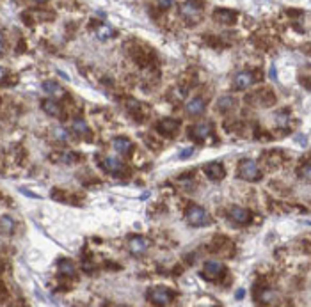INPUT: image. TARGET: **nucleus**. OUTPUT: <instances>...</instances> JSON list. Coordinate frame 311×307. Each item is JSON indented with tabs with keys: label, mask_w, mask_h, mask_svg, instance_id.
<instances>
[{
	"label": "nucleus",
	"mask_w": 311,
	"mask_h": 307,
	"mask_svg": "<svg viewBox=\"0 0 311 307\" xmlns=\"http://www.w3.org/2000/svg\"><path fill=\"white\" fill-rule=\"evenodd\" d=\"M248 101H251V103H254V105L258 107H272L274 103H276V94L270 91V89H258L256 93L249 94L248 96Z\"/></svg>",
	"instance_id": "39448f33"
},
{
	"label": "nucleus",
	"mask_w": 311,
	"mask_h": 307,
	"mask_svg": "<svg viewBox=\"0 0 311 307\" xmlns=\"http://www.w3.org/2000/svg\"><path fill=\"white\" fill-rule=\"evenodd\" d=\"M261 171L258 167L254 160L251 158H246L239 164V178L244 181H249V183H254V181H260L261 180Z\"/></svg>",
	"instance_id": "20e7f679"
},
{
	"label": "nucleus",
	"mask_w": 311,
	"mask_h": 307,
	"mask_svg": "<svg viewBox=\"0 0 311 307\" xmlns=\"http://www.w3.org/2000/svg\"><path fill=\"white\" fill-rule=\"evenodd\" d=\"M148 248H149V242L146 240L144 236L139 235L128 236V250H130L132 256H142V254H146Z\"/></svg>",
	"instance_id": "6e6552de"
},
{
	"label": "nucleus",
	"mask_w": 311,
	"mask_h": 307,
	"mask_svg": "<svg viewBox=\"0 0 311 307\" xmlns=\"http://www.w3.org/2000/svg\"><path fill=\"white\" fill-rule=\"evenodd\" d=\"M71 126H73V131H75L77 135H80V137H84V139L91 140V130H89V126L85 124L84 119H80V118L73 119Z\"/></svg>",
	"instance_id": "6ab92c4d"
},
{
	"label": "nucleus",
	"mask_w": 311,
	"mask_h": 307,
	"mask_svg": "<svg viewBox=\"0 0 311 307\" xmlns=\"http://www.w3.org/2000/svg\"><path fill=\"white\" fill-rule=\"evenodd\" d=\"M222 274H224V265L219 259H208L203 265V272H201V275L208 281H217Z\"/></svg>",
	"instance_id": "0eeeda50"
},
{
	"label": "nucleus",
	"mask_w": 311,
	"mask_h": 307,
	"mask_svg": "<svg viewBox=\"0 0 311 307\" xmlns=\"http://www.w3.org/2000/svg\"><path fill=\"white\" fill-rule=\"evenodd\" d=\"M228 217H230L231 222H235L237 226H249L252 220V213L248 208L242 206H231L228 211Z\"/></svg>",
	"instance_id": "423d86ee"
},
{
	"label": "nucleus",
	"mask_w": 311,
	"mask_h": 307,
	"mask_svg": "<svg viewBox=\"0 0 311 307\" xmlns=\"http://www.w3.org/2000/svg\"><path fill=\"white\" fill-rule=\"evenodd\" d=\"M7 75H9V73H7V69H5V67H2V66H0V82H4L5 78H7Z\"/></svg>",
	"instance_id": "c756f323"
},
{
	"label": "nucleus",
	"mask_w": 311,
	"mask_h": 307,
	"mask_svg": "<svg viewBox=\"0 0 311 307\" xmlns=\"http://www.w3.org/2000/svg\"><path fill=\"white\" fill-rule=\"evenodd\" d=\"M244 297V290H239L237 291V299H242Z\"/></svg>",
	"instance_id": "473e14b6"
},
{
	"label": "nucleus",
	"mask_w": 311,
	"mask_h": 307,
	"mask_svg": "<svg viewBox=\"0 0 311 307\" xmlns=\"http://www.w3.org/2000/svg\"><path fill=\"white\" fill-rule=\"evenodd\" d=\"M103 171H107L109 174H121L124 173V165L120 158H114V156H103L102 160Z\"/></svg>",
	"instance_id": "4468645a"
},
{
	"label": "nucleus",
	"mask_w": 311,
	"mask_h": 307,
	"mask_svg": "<svg viewBox=\"0 0 311 307\" xmlns=\"http://www.w3.org/2000/svg\"><path fill=\"white\" fill-rule=\"evenodd\" d=\"M297 173L301 174V176H303L304 180H308V178H310V164H308V162H306V164L303 165V169H299Z\"/></svg>",
	"instance_id": "cd10ccee"
},
{
	"label": "nucleus",
	"mask_w": 311,
	"mask_h": 307,
	"mask_svg": "<svg viewBox=\"0 0 311 307\" xmlns=\"http://www.w3.org/2000/svg\"><path fill=\"white\" fill-rule=\"evenodd\" d=\"M41 87H43V91H45L47 94H54V96L62 93V89H61V85L57 84L56 80H45L41 84Z\"/></svg>",
	"instance_id": "5701e85b"
},
{
	"label": "nucleus",
	"mask_w": 311,
	"mask_h": 307,
	"mask_svg": "<svg viewBox=\"0 0 311 307\" xmlns=\"http://www.w3.org/2000/svg\"><path fill=\"white\" fill-rule=\"evenodd\" d=\"M34 2H39V4H43V2H48V0H34Z\"/></svg>",
	"instance_id": "f704fd0d"
},
{
	"label": "nucleus",
	"mask_w": 311,
	"mask_h": 307,
	"mask_svg": "<svg viewBox=\"0 0 311 307\" xmlns=\"http://www.w3.org/2000/svg\"><path fill=\"white\" fill-rule=\"evenodd\" d=\"M5 50V39H4V34L0 32V54H4Z\"/></svg>",
	"instance_id": "2f4dec72"
},
{
	"label": "nucleus",
	"mask_w": 311,
	"mask_h": 307,
	"mask_svg": "<svg viewBox=\"0 0 311 307\" xmlns=\"http://www.w3.org/2000/svg\"><path fill=\"white\" fill-rule=\"evenodd\" d=\"M206 110V101L203 98H192L190 101H187V105H185V112L190 116V118H197L201 114Z\"/></svg>",
	"instance_id": "2eb2a0df"
},
{
	"label": "nucleus",
	"mask_w": 311,
	"mask_h": 307,
	"mask_svg": "<svg viewBox=\"0 0 311 307\" xmlns=\"http://www.w3.org/2000/svg\"><path fill=\"white\" fill-rule=\"evenodd\" d=\"M155 4H157L158 9L167 11V9H171V5L175 4V0H155Z\"/></svg>",
	"instance_id": "bb28decb"
},
{
	"label": "nucleus",
	"mask_w": 311,
	"mask_h": 307,
	"mask_svg": "<svg viewBox=\"0 0 311 307\" xmlns=\"http://www.w3.org/2000/svg\"><path fill=\"white\" fill-rule=\"evenodd\" d=\"M14 227H16V222H14V220L9 217V215L0 217V231L4 233V235H13Z\"/></svg>",
	"instance_id": "412c9836"
},
{
	"label": "nucleus",
	"mask_w": 311,
	"mask_h": 307,
	"mask_svg": "<svg viewBox=\"0 0 311 307\" xmlns=\"http://www.w3.org/2000/svg\"><path fill=\"white\" fill-rule=\"evenodd\" d=\"M185 219L192 227H205L212 224L210 213L199 204H188L187 211H185Z\"/></svg>",
	"instance_id": "f257e3e1"
},
{
	"label": "nucleus",
	"mask_w": 311,
	"mask_h": 307,
	"mask_svg": "<svg viewBox=\"0 0 311 307\" xmlns=\"http://www.w3.org/2000/svg\"><path fill=\"white\" fill-rule=\"evenodd\" d=\"M43 112L50 116V118H62V107H61L59 101L56 100H43L41 103Z\"/></svg>",
	"instance_id": "f3484780"
},
{
	"label": "nucleus",
	"mask_w": 311,
	"mask_h": 307,
	"mask_svg": "<svg viewBox=\"0 0 311 307\" xmlns=\"http://www.w3.org/2000/svg\"><path fill=\"white\" fill-rule=\"evenodd\" d=\"M254 300L258 304H272L276 300V291L270 286H254Z\"/></svg>",
	"instance_id": "ddd939ff"
},
{
	"label": "nucleus",
	"mask_w": 311,
	"mask_h": 307,
	"mask_svg": "<svg viewBox=\"0 0 311 307\" xmlns=\"http://www.w3.org/2000/svg\"><path fill=\"white\" fill-rule=\"evenodd\" d=\"M212 130H213L212 123H208V121L199 123V124H196V126H192L190 130H188V137H190L192 140H196V142H203L206 137H210Z\"/></svg>",
	"instance_id": "9d476101"
},
{
	"label": "nucleus",
	"mask_w": 311,
	"mask_h": 307,
	"mask_svg": "<svg viewBox=\"0 0 311 307\" xmlns=\"http://www.w3.org/2000/svg\"><path fill=\"white\" fill-rule=\"evenodd\" d=\"M4 268H5V265H4V261L0 259V274H2V272H4Z\"/></svg>",
	"instance_id": "72a5a7b5"
},
{
	"label": "nucleus",
	"mask_w": 311,
	"mask_h": 307,
	"mask_svg": "<svg viewBox=\"0 0 311 307\" xmlns=\"http://www.w3.org/2000/svg\"><path fill=\"white\" fill-rule=\"evenodd\" d=\"M9 297V291L7 288H5L4 282H0V300H5Z\"/></svg>",
	"instance_id": "c85d7f7f"
},
{
	"label": "nucleus",
	"mask_w": 311,
	"mask_h": 307,
	"mask_svg": "<svg viewBox=\"0 0 311 307\" xmlns=\"http://www.w3.org/2000/svg\"><path fill=\"white\" fill-rule=\"evenodd\" d=\"M146 299L153 304V306L166 307V306H171V304H173V300H175V293L164 286H153L148 290Z\"/></svg>",
	"instance_id": "7ed1b4c3"
},
{
	"label": "nucleus",
	"mask_w": 311,
	"mask_h": 307,
	"mask_svg": "<svg viewBox=\"0 0 311 307\" xmlns=\"http://www.w3.org/2000/svg\"><path fill=\"white\" fill-rule=\"evenodd\" d=\"M112 147H114V151L120 153V155H128V153H132L133 144L128 137H116V139L112 140Z\"/></svg>",
	"instance_id": "a211bd4d"
},
{
	"label": "nucleus",
	"mask_w": 311,
	"mask_h": 307,
	"mask_svg": "<svg viewBox=\"0 0 311 307\" xmlns=\"http://www.w3.org/2000/svg\"><path fill=\"white\" fill-rule=\"evenodd\" d=\"M205 4L201 0H185L180 5V14L184 16V20L187 21L188 25L196 23V21L201 20V11H203Z\"/></svg>",
	"instance_id": "f03ea898"
},
{
	"label": "nucleus",
	"mask_w": 311,
	"mask_h": 307,
	"mask_svg": "<svg viewBox=\"0 0 311 307\" xmlns=\"http://www.w3.org/2000/svg\"><path fill=\"white\" fill-rule=\"evenodd\" d=\"M192 153H194V149H192V147H188V149H185V151L180 153V158H187V156H190Z\"/></svg>",
	"instance_id": "7c9ffc66"
},
{
	"label": "nucleus",
	"mask_w": 311,
	"mask_h": 307,
	"mask_svg": "<svg viewBox=\"0 0 311 307\" xmlns=\"http://www.w3.org/2000/svg\"><path fill=\"white\" fill-rule=\"evenodd\" d=\"M96 36H98L100 41H107V39H111L112 36H116V32H114V29H112V27L102 25V27H98V29H96Z\"/></svg>",
	"instance_id": "b1692460"
},
{
	"label": "nucleus",
	"mask_w": 311,
	"mask_h": 307,
	"mask_svg": "<svg viewBox=\"0 0 311 307\" xmlns=\"http://www.w3.org/2000/svg\"><path fill=\"white\" fill-rule=\"evenodd\" d=\"M213 18L222 23V25H233L237 21V13L231 11V9H215L213 11Z\"/></svg>",
	"instance_id": "dca6fc26"
},
{
	"label": "nucleus",
	"mask_w": 311,
	"mask_h": 307,
	"mask_svg": "<svg viewBox=\"0 0 311 307\" xmlns=\"http://www.w3.org/2000/svg\"><path fill=\"white\" fill-rule=\"evenodd\" d=\"M180 126H182V123H180L178 119L166 118V119H162V121L158 123L155 128H157L158 133L164 135V137H175V135L180 131Z\"/></svg>",
	"instance_id": "1a4fd4ad"
},
{
	"label": "nucleus",
	"mask_w": 311,
	"mask_h": 307,
	"mask_svg": "<svg viewBox=\"0 0 311 307\" xmlns=\"http://www.w3.org/2000/svg\"><path fill=\"white\" fill-rule=\"evenodd\" d=\"M54 137H56L57 140H68L69 133L64 130V128H56V130H54Z\"/></svg>",
	"instance_id": "a878e982"
},
{
	"label": "nucleus",
	"mask_w": 311,
	"mask_h": 307,
	"mask_svg": "<svg viewBox=\"0 0 311 307\" xmlns=\"http://www.w3.org/2000/svg\"><path fill=\"white\" fill-rule=\"evenodd\" d=\"M217 109L221 110V112L228 114L230 110L235 109V98L233 96H221L217 101Z\"/></svg>",
	"instance_id": "4be33fe9"
},
{
	"label": "nucleus",
	"mask_w": 311,
	"mask_h": 307,
	"mask_svg": "<svg viewBox=\"0 0 311 307\" xmlns=\"http://www.w3.org/2000/svg\"><path fill=\"white\" fill-rule=\"evenodd\" d=\"M203 171H205L206 178L212 181H221L222 178L226 176V169H224V165L221 162H210V164L205 165Z\"/></svg>",
	"instance_id": "f8f14e48"
},
{
	"label": "nucleus",
	"mask_w": 311,
	"mask_h": 307,
	"mask_svg": "<svg viewBox=\"0 0 311 307\" xmlns=\"http://www.w3.org/2000/svg\"><path fill=\"white\" fill-rule=\"evenodd\" d=\"M57 268H59L61 275H64V277H75V265L69 259H66V257L57 261Z\"/></svg>",
	"instance_id": "aec40b11"
},
{
	"label": "nucleus",
	"mask_w": 311,
	"mask_h": 307,
	"mask_svg": "<svg viewBox=\"0 0 311 307\" xmlns=\"http://www.w3.org/2000/svg\"><path fill=\"white\" fill-rule=\"evenodd\" d=\"M256 82V75L252 71H239L233 76V87L237 91H246Z\"/></svg>",
	"instance_id": "9b49d317"
},
{
	"label": "nucleus",
	"mask_w": 311,
	"mask_h": 307,
	"mask_svg": "<svg viewBox=\"0 0 311 307\" xmlns=\"http://www.w3.org/2000/svg\"><path fill=\"white\" fill-rule=\"evenodd\" d=\"M61 158H59V160L61 162H62V164H75V162H77L78 160V155H77V153H71V151H66V153H61Z\"/></svg>",
	"instance_id": "393cba45"
}]
</instances>
